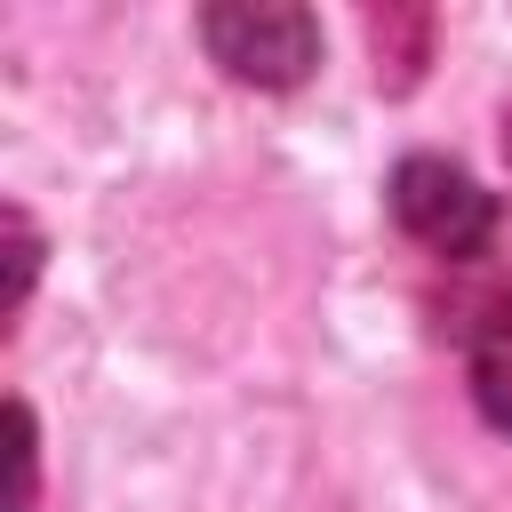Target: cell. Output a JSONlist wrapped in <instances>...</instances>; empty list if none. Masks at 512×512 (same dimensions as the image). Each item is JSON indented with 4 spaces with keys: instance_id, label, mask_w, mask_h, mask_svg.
<instances>
[{
    "instance_id": "obj_1",
    "label": "cell",
    "mask_w": 512,
    "mask_h": 512,
    "mask_svg": "<svg viewBox=\"0 0 512 512\" xmlns=\"http://www.w3.org/2000/svg\"><path fill=\"white\" fill-rule=\"evenodd\" d=\"M200 40L232 80H256V88H296L320 56L312 16L288 8V0H224V8L200 16Z\"/></svg>"
},
{
    "instance_id": "obj_2",
    "label": "cell",
    "mask_w": 512,
    "mask_h": 512,
    "mask_svg": "<svg viewBox=\"0 0 512 512\" xmlns=\"http://www.w3.org/2000/svg\"><path fill=\"white\" fill-rule=\"evenodd\" d=\"M392 216H400V232L424 240L432 256H472V248H488V232H496V200H488L456 160H432V152H416V160L392 168Z\"/></svg>"
},
{
    "instance_id": "obj_3",
    "label": "cell",
    "mask_w": 512,
    "mask_h": 512,
    "mask_svg": "<svg viewBox=\"0 0 512 512\" xmlns=\"http://www.w3.org/2000/svg\"><path fill=\"white\" fill-rule=\"evenodd\" d=\"M472 392H480L488 424L512 432V296H496L472 328Z\"/></svg>"
},
{
    "instance_id": "obj_4",
    "label": "cell",
    "mask_w": 512,
    "mask_h": 512,
    "mask_svg": "<svg viewBox=\"0 0 512 512\" xmlns=\"http://www.w3.org/2000/svg\"><path fill=\"white\" fill-rule=\"evenodd\" d=\"M368 40H376V72L392 80V88H408L416 80V64H424V40H432V16L424 8H384V16H368Z\"/></svg>"
},
{
    "instance_id": "obj_5",
    "label": "cell",
    "mask_w": 512,
    "mask_h": 512,
    "mask_svg": "<svg viewBox=\"0 0 512 512\" xmlns=\"http://www.w3.org/2000/svg\"><path fill=\"white\" fill-rule=\"evenodd\" d=\"M32 504V416L16 408V512Z\"/></svg>"
}]
</instances>
